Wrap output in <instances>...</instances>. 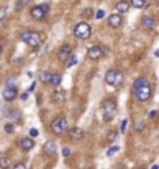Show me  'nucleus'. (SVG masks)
<instances>
[{
  "label": "nucleus",
  "instance_id": "nucleus-22",
  "mask_svg": "<svg viewBox=\"0 0 159 169\" xmlns=\"http://www.w3.org/2000/svg\"><path fill=\"white\" fill-rule=\"evenodd\" d=\"M76 61H78V60H76V55H75V53H70V57L66 60V67H72V66H75V64H76Z\"/></svg>",
  "mask_w": 159,
  "mask_h": 169
},
{
  "label": "nucleus",
  "instance_id": "nucleus-1",
  "mask_svg": "<svg viewBox=\"0 0 159 169\" xmlns=\"http://www.w3.org/2000/svg\"><path fill=\"white\" fill-rule=\"evenodd\" d=\"M133 94L140 102H148V100L151 99V94H153V86L150 83V80L145 78V77L136 78L134 83H133Z\"/></svg>",
  "mask_w": 159,
  "mask_h": 169
},
{
  "label": "nucleus",
  "instance_id": "nucleus-13",
  "mask_svg": "<svg viewBox=\"0 0 159 169\" xmlns=\"http://www.w3.org/2000/svg\"><path fill=\"white\" fill-rule=\"evenodd\" d=\"M19 146L22 150H31L34 147V139L33 138H22L19 141Z\"/></svg>",
  "mask_w": 159,
  "mask_h": 169
},
{
  "label": "nucleus",
  "instance_id": "nucleus-26",
  "mask_svg": "<svg viewBox=\"0 0 159 169\" xmlns=\"http://www.w3.org/2000/svg\"><path fill=\"white\" fill-rule=\"evenodd\" d=\"M116 138H117V132H109V133H108V141H109V143H114L116 141Z\"/></svg>",
  "mask_w": 159,
  "mask_h": 169
},
{
  "label": "nucleus",
  "instance_id": "nucleus-10",
  "mask_svg": "<svg viewBox=\"0 0 159 169\" xmlns=\"http://www.w3.org/2000/svg\"><path fill=\"white\" fill-rule=\"evenodd\" d=\"M30 16L33 17L34 21H42L44 17L47 16V13H45V11L42 10V8H41V6L38 5V6H33V8H31V11H30Z\"/></svg>",
  "mask_w": 159,
  "mask_h": 169
},
{
  "label": "nucleus",
  "instance_id": "nucleus-37",
  "mask_svg": "<svg viewBox=\"0 0 159 169\" xmlns=\"http://www.w3.org/2000/svg\"><path fill=\"white\" fill-rule=\"evenodd\" d=\"M13 169H27L24 163H17L16 166H13Z\"/></svg>",
  "mask_w": 159,
  "mask_h": 169
},
{
  "label": "nucleus",
  "instance_id": "nucleus-6",
  "mask_svg": "<svg viewBox=\"0 0 159 169\" xmlns=\"http://www.w3.org/2000/svg\"><path fill=\"white\" fill-rule=\"evenodd\" d=\"M2 95H3V99H5L6 102H13V100L17 97V88L16 86H6V88L3 89Z\"/></svg>",
  "mask_w": 159,
  "mask_h": 169
},
{
  "label": "nucleus",
  "instance_id": "nucleus-32",
  "mask_svg": "<svg viewBox=\"0 0 159 169\" xmlns=\"http://www.w3.org/2000/svg\"><path fill=\"white\" fill-rule=\"evenodd\" d=\"M116 152H119V146H112V147L108 149V155H112V153H116Z\"/></svg>",
  "mask_w": 159,
  "mask_h": 169
},
{
  "label": "nucleus",
  "instance_id": "nucleus-23",
  "mask_svg": "<svg viewBox=\"0 0 159 169\" xmlns=\"http://www.w3.org/2000/svg\"><path fill=\"white\" fill-rule=\"evenodd\" d=\"M8 116H11L13 122H22V115L19 111H10V115H8Z\"/></svg>",
  "mask_w": 159,
  "mask_h": 169
},
{
  "label": "nucleus",
  "instance_id": "nucleus-30",
  "mask_svg": "<svg viewBox=\"0 0 159 169\" xmlns=\"http://www.w3.org/2000/svg\"><path fill=\"white\" fill-rule=\"evenodd\" d=\"M92 17H95V19H98V21H100V19H103V17H104V11H103V10H98Z\"/></svg>",
  "mask_w": 159,
  "mask_h": 169
},
{
  "label": "nucleus",
  "instance_id": "nucleus-27",
  "mask_svg": "<svg viewBox=\"0 0 159 169\" xmlns=\"http://www.w3.org/2000/svg\"><path fill=\"white\" fill-rule=\"evenodd\" d=\"M8 115H10V108H8V107L0 108V119H2V117H5V116H8Z\"/></svg>",
  "mask_w": 159,
  "mask_h": 169
},
{
  "label": "nucleus",
  "instance_id": "nucleus-40",
  "mask_svg": "<svg viewBox=\"0 0 159 169\" xmlns=\"http://www.w3.org/2000/svg\"><path fill=\"white\" fill-rule=\"evenodd\" d=\"M156 116H158V111H156V110L150 113V119H154V117H156Z\"/></svg>",
  "mask_w": 159,
  "mask_h": 169
},
{
  "label": "nucleus",
  "instance_id": "nucleus-33",
  "mask_svg": "<svg viewBox=\"0 0 159 169\" xmlns=\"http://www.w3.org/2000/svg\"><path fill=\"white\" fill-rule=\"evenodd\" d=\"M114 115H116V113H104V121H106V122L112 121V119H114Z\"/></svg>",
  "mask_w": 159,
  "mask_h": 169
},
{
  "label": "nucleus",
  "instance_id": "nucleus-45",
  "mask_svg": "<svg viewBox=\"0 0 159 169\" xmlns=\"http://www.w3.org/2000/svg\"><path fill=\"white\" fill-rule=\"evenodd\" d=\"M119 169H125V168H123V166H120V168H119Z\"/></svg>",
  "mask_w": 159,
  "mask_h": 169
},
{
  "label": "nucleus",
  "instance_id": "nucleus-2",
  "mask_svg": "<svg viewBox=\"0 0 159 169\" xmlns=\"http://www.w3.org/2000/svg\"><path fill=\"white\" fill-rule=\"evenodd\" d=\"M20 41H24L27 45H30L31 49H38L41 45V35L38 31H31V30H24L20 33Z\"/></svg>",
  "mask_w": 159,
  "mask_h": 169
},
{
  "label": "nucleus",
  "instance_id": "nucleus-41",
  "mask_svg": "<svg viewBox=\"0 0 159 169\" xmlns=\"http://www.w3.org/2000/svg\"><path fill=\"white\" fill-rule=\"evenodd\" d=\"M20 99L22 100H27V99H28V93H24V94L20 95Z\"/></svg>",
  "mask_w": 159,
  "mask_h": 169
},
{
  "label": "nucleus",
  "instance_id": "nucleus-34",
  "mask_svg": "<svg viewBox=\"0 0 159 169\" xmlns=\"http://www.w3.org/2000/svg\"><path fill=\"white\" fill-rule=\"evenodd\" d=\"M39 6L42 8V10H44L45 13H48V11H50V5H48V2H44V3H41Z\"/></svg>",
  "mask_w": 159,
  "mask_h": 169
},
{
  "label": "nucleus",
  "instance_id": "nucleus-16",
  "mask_svg": "<svg viewBox=\"0 0 159 169\" xmlns=\"http://www.w3.org/2000/svg\"><path fill=\"white\" fill-rule=\"evenodd\" d=\"M103 110H104V113H116V102L114 100H104Z\"/></svg>",
  "mask_w": 159,
  "mask_h": 169
},
{
  "label": "nucleus",
  "instance_id": "nucleus-46",
  "mask_svg": "<svg viewBox=\"0 0 159 169\" xmlns=\"http://www.w3.org/2000/svg\"><path fill=\"white\" fill-rule=\"evenodd\" d=\"M84 169H90V168H84Z\"/></svg>",
  "mask_w": 159,
  "mask_h": 169
},
{
  "label": "nucleus",
  "instance_id": "nucleus-25",
  "mask_svg": "<svg viewBox=\"0 0 159 169\" xmlns=\"http://www.w3.org/2000/svg\"><path fill=\"white\" fill-rule=\"evenodd\" d=\"M145 127H147V124H145L144 121H139L137 124H136V132H139V133H140V132H144Z\"/></svg>",
  "mask_w": 159,
  "mask_h": 169
},
{
  "label": "nucleus",
  "instance_id": "nucleus-31",
  "mask_svg": "<svg viewBox=\"0 0 159 169\" xmlns=\"http://www.w3.org/2000/svg\"><path fill=\"white\" fill-rule=\"evenodd\" d=\"M126 125H128V119H123V121H122V124H120V132H122V133H125V132H126Z\"/></svg>",
  "mask_w": 159,
  "mask_h": 169
},
{
  "label": "nucleus",
  "instance_id": "nucleus-43",
  "mask_svg": "<svg viewBox=\"0 0 159 169\" xmlns=\"http://www.w3.org/2000/svg\"><path fill=\"white\" fill-rule=\"evenodd\" d=\"M151 169H158V164H153V166H151Z\"/></svg>",
  "mask_w": 159,
  "mask_h": 169
},
{
  "label": "nucleus",
  "instance_id": "nucleus-35",
  "mask_svg": "<svg viewBox=\"0 0 159 169\" xmlns=\"http://www.w3.org/2000/svg\"><path fill=\"white\" fill-rule=\"evenodd\" d=\"M38 135H39V132L36 130V129H31V130H30V138H36Z\"/></svg>",
  "mask_w": 159,
  "mask_h": 169
},
{
  "label": "nucleus",
  "instance_id": "nucleus-14",
  "mask_svg": "<svg viewBox=\"0 0 159 169\" xmlns=\"http://www.w3.org/2000/svg\"><path fill=\"white\" fill-rule=\"evenodd\" d=\"M116 10H117L119 14H125V13H128L130 2H126V0H119V2L116 3Z\"/></svg>",
  "mask_w": 159,
  "mask_h": 169
},
{
  "label": "nucleus",
  "instance_id": "nucleus-44",
  "mask_svg": "<svg viewBox=\"0 0 159 169\" xmlns=\"http://www.w3.org/2000/svg\"><path fill=\"white\" fill-rule=\"evenodd\" d=\"M137 169H147V166H140V168H137Z\"/></svg>",
  "mask_w": 159,
  "mask_h": 169
},
{
  "label": "nucleus",
  "instance_id": "nucleus-39",
  "mask_svg": "<svg viewBox=\"0 0 159 169\" xmlns=\"http://www.w3.org/2000/svg\"><path fill=\"white\" fill-rule=\"evenodd\" d=\"M84 14H86V17H92L94 13H92V10H89V8H88V10L84 11Z\"/></svg>",
  "mask_w": 159,
  "mask_h": 169
},
{
  "label": "nucleus",
  "instance_id": "nucleus-18",
  "mask_svg": "<svg viewBox=\"0 0 159 169\" xmlns=\"http://www.w3.org/2000/svg\"><path fill=\"white\" fill-rule=\"evenodd\" d=\"M61 80H62L61 74H58V72H52V77H50V85H53V86H60Z\"/></svg>",
  "mask_w": 159,
  "mask_h": 169
},
{
  "label": "nucleus",
  "instance_id": "nucleus-28",
  "mask_svg": "<svg viewBox=\"0 0 159 169\" xmlns=\"http://www.w3.org/2000/svg\"><path fill=\"white\" fill-rule=\"evenodd\" d=\"M28 3H31V0H17V10L22 6H27Z\"/></svg>",
  "mask_w": 159,
  "mask_h": 169
},
{
  "label": "nucleus",
  "instance_id": "nucleus-38",
  "mask_svg": "<svg viewBox=\"0 0 159 169\" xmlns=\"http://www.w3.org/2000/svg\"><path fill=\"white\" fill-rule=\"evenodd\" d=\"M34 89H36V81H33V83L30 85V88H28V91H27V93H33Z\"/></svg>",
  "mask_w": 159,
  "mask_h": 169
},
{
  "label": "nucleus",
  "instance_id": "nucleus-3",
  "mask_svg": "<svg viewBox=\"0 0 159 169\" xmlns=\"http://www.w3.org/2000/svg\"><path fill=\"white\" fill-rule=\"evenodd\" d=\"M74 35H75L78 39L86 41V39L90 38V35H92V28H90V25L88 24V22H80V24L75 25Z\"/></svg>",
  "mask_w": 159,
  "mask_h": 169
},
{
  "label": "nucleus",
  "instance_id": "nucleus-20",
  "mask_svg": "<svg viewBox=\"0 0 159 169\" xmlns=\"http://www.w3.org/2000/svg\"><path fill=\"white\" fill-rule=\"evenodd\" d=\"M11 160L10 157H0V169H10Z\"/></svg>",
  "mask_w": 159,
  "mask_h": 169
},
{
  "label": "nucleus",
  "instance_id": "nucleus-15",
  "mask_svg": "<svg viewBox=\"0 0 159 169\" xmlns=\"http://www.w3.org/2000/svg\"><path fill=\"white\" fill-rule=\"evenodd\" d=\"M44 153L45 155H55L56 153V144H55V141H47V143L44 144Z\"/></svg>",
  "mask_w": 159,
  "mask_h": 169
},
{
  "label": "nucleus",
  "instance_id": "nucleus-42",
  "mask_svg": "<svg viewBox=\"0 0 159 169\" xmlns=\"http://www.w3.org/2000/svg\"><path fill=\"white\" fill-rule=\"evenodd\" d=\"M2 52H3V44L0 42V53H2Z\"/></svg>",
  "mask_w": 159,
  "mask_h": 169
},
{
  "label": "nucleus",
  "instance_id": "nucleus-29",
  "mask_svg": "<svg viewBox=\"0 0 159 169\" xmlns=\"http://www.w3.org/2000/svg\"><path fill=\"white\" fill-rule=\"evenodd\" d=\"M6 86H16V77H8L6 78Z\"/></svg>",
  "mask_w": 159,
  "mask_h": 169
},
{
  "label": "nucleus",
  "instance_id": "nucleus-21",
  "mask_svg": "<svg viewBox=\"0 0 159 169\" xmlns=\"http://www.w3.org/2000/svg\"><path fill=\"white\" fill-rule=\"evenodd\" d=\"M50 77H52V72H48V71H42L39 74V78L42 83H50Z\"/></svg>",
  "mask_w": 159,
  "mask_h": 169
},
{
  "label": "nucleus",
  "instance_id": "nucleus-36",
  "mask_svg": "<svg viewBox=\"0 0 159 169\" xmlns=\"http://www.w3.org/2000/svg\"><path fill=\"white\" fill-rule=\"evenodd\" d=\"M69 155H70V149L69 147H64V149H62V157H69Z\"/></svg>",
  "mask_w": 159,
  "mask_h": 169
},
{
  "label": "nucleus",
  "instance_id": "nucleus-19",
  "mask_svg": "<svg viewBox=\"0 0 159 169\" xmlns=\"http://www.w3.org/2000/svg\"><path fill=\"white\" fill-rule=\"evenodd\" d=\"M130 6H134L137 10H142V8L147 6V2L145 0H130Z\"/></svg>",
  "mask_w": 159,
  "mask_h": 169
},
{
  "label": "nucleus",
  "instance_id": "nucleus-8",
  "mask_svg": "<svg viewBox=\"0 0 159 169\" xmlns=\"http://www.w3.org/2000/svg\"><path fill=\"white\" fill-rule=\"evenodd\" d=\"M70 53H72V47H70L69 44H64L60 49V52H58V60L62 61V63H66V60L70 57Z\"/></svg>",
  "mask_w": 159,
  "mask_h": 169
},
{
  "label": "nucleus",
  "instance_id": "nucleus-17",
  "mask_svg": "<svg viewBox=\"0 0 159 169\" xmlns=\"http://www.w3.org/2000/svg\"><path fill=\"white\" fill-rule=\"evenodd\" d=\"M64 99H66L64 91H55L53 95H52V102L53 103H61V102H64Z\"/></svg>",
  "mask_w": 159,
  "mask_h": 169
},
{
  "label": "nucleus",
  "instance_id": "nucleus-12",
  "mask_svg": "<svg viewBox=\"0 0 159 169\" xmlns=\"http://www.w3.org/2000/svg\"><path fill=\"white\" fill-rule=\"evenodd\" d=\"M154 25H156V19L153 16H144L142 17V27L147 30H153Z\"/></svg>",
  "mask_w": 159,
  "mask_h": 169
},
{
  "label": "nucleus",
  "instance_id": "nucleus-24",
  "mask_svg": "<svg viewBox=\"0 0 159 169\" xmlns=\"http://www.w3.org/2000/svg\"><path fill=\"white\" fill-rule=\"evenodd\" d=\"M3 129H5L6 133H14V124H13V122H8V124H5Z\"/></svg>",
  "mask_w": 159,
  "mask_h": 169
},
{
  "label": "nucleus",
  "instance_id": "nucleus-9",
  "mask_svg": "<svg viewBox=\"0 0 159 169\" xmlns=\"http://www.w3.org/2000/svg\"><path fill=\"white\" fill-rule=\"evenodd\" d=\"M108 24H109L111 28H119V27L122 25V14H119V13L109 14V17H108Z\"/></svg>",
  "mask_w": 159,
  "mask_h": 169
},
{
  "label": "nucleus",
  "instance_id": "nucleus-11",
  "mask_svg": "<svg viewBox=\"0 0 159 169\" xmlns=\"http://www.w3.org/2000/svg\"><path fill=\"white\" fill-rule=\"evenodd\" d=\"M69 136H70L72 141H80V139H83L84 132H83V129H80V127H74V129H70Z\"/></svg>",
  "mask_w": 159,
  "mask_h": 169
},
{
  "label": "nucleus",
  "instance_id": "nucleus-5",
  "mask_svg": "<svg viewBox=\"0 0 159 169\" xmlns=\"http://www.w3.org/2000/svg\"><path fill=\"white\" fill-rule=\"evenodd\" d=\"M50 129H52V132L55 135H64L66 133V130L69 129L67 127V121H66V117H56L55 121L52 122V125H50Z\"/></svg>",
  "mask_w": 159,
  "mask_h": 169
},
{
  "label": "nucleus",
  "instance_id": "nucleus-4",
  "mask_svg": "<svg viewBox=\"0 0 159 169\" xmlns=\"http://www.w3.org/2000/svg\"><path fill=\"white\" fill-rule=\"evenodd\" d=\"M122 80H123V75H122L120 71H116V69H109L104 75V81L108 85H112V86H120Z\"/></svg>",
  "mask_w": 159,
  "mask_h": 169
},
{
  "label": "nucleus",
  "instance_id": "nucleus-7",
  "mask_svg": "<svg viewBox=\"0 0 159 169\" xmlns=\"http://www.w3.org/2000/svg\"><path fill=\"white\" fill-rule=\"evenodd\" d=\"M88 57H89V60H92V61L100 60V58L103 57L102 45H94V47H90V49L88 50Z\"/></svg>",
  "mask_w": 159,
  "mask_h": 169
}]
</instances>
